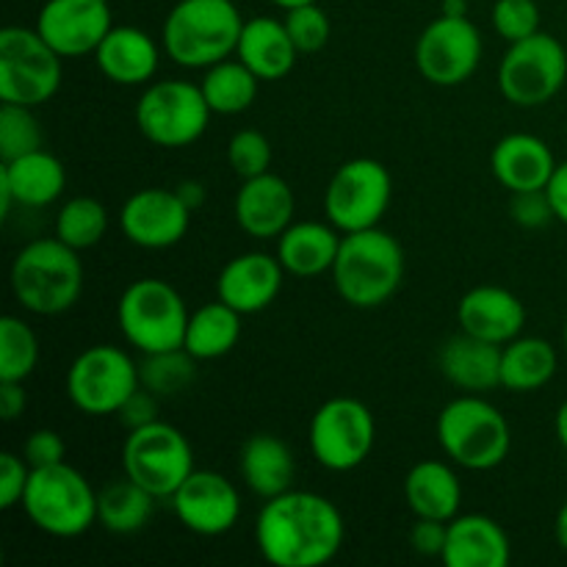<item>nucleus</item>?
I'll return each mask as SVG.
<instances>
[{
    "label": "nucleus",
    "instance_id": "obj_1",
    "mask_svg": "<svg viewBox=\"0 0 567 567\" xmlns=\"http://www.w3.org/2000/svg\"><path fill=\"white\" fill-rule=\"evenodd\" d=\"M347 524L321 493L286 491L269 498L255 518V546L275 567H321L341 554Z\"/></svg>",
    "mask_w": 567,
    "mask_h": 567
},
{
    "label": "nucleus",
    "instance_id": "obj_2",
    "mask_svg": "<svg viewBox=\"0 0 567 567\" xmlns=\"http://www.w3.org/2000/svg\"><path fill=\"white\" fill-rule=\"evenodd\" d=\"M244 17L233 0H177L161 28V48L186 70H208L236 55Z\"/></svg>",
    "mask_w": 567,
    "mask_h": 567
},
{
    "label": "nucleus",
    "instance_id": "obj_3",
    "mask_svg": "<svg viewBox=\"0 0 567 567\" xmlns=\"http://www.w3.org/2000/svg\"><path fill=\"white\" fill-rule=\"evenodd\" d=\"M402 280L404 249L396 236L382 227L343 233L332 264V282L343 302L358 310H374L402 288Z\"/></svg>",
    "mask_w": 567,
    "mask_h": 567
},
{
    "label": "nucleus",
    "instance_id": "obj_4",
    "mask_svg": "<svg viewBox=\"0 0 567 567\" xmlns=\"http://www.w3.org/2000/svg\"><path fill=\"white\" fill-rule=\"evenodd\" d=\"M11 293L33 316H59L83 293V264L78 249L61 238H37L11 264Z\"/></svg>",
    "mask_w": 567,
    "mask_h": 567
},
{
    "label": "nucleus",
    "instance_id": "obj_5",
    "mask_svg": "<svg viewBox=\"0 0 567 567\" xmlns=\"http://www.w3.org/2000/svg\"><path fill=\"white\" fill-rule=\"evenodd\" d=\"M435 432L446 457L465 471L498 468L513 446L509 421L482 393H465L449 402L437 415Z\"/></svg>",
    "mask_w": 567,
    "mask_h": 567
},
{
    "label": "nucleus",
    "instance_id": "obj_6",
    "mask_svg": "<svg viewBox=\"0 0 567 567\" xmlns=\"http://www.w3.org/2000/svg\"><path fill=\"white\" fill-rule=\"evenodd\" d=\"M20 507L39 532L59 540L86 535L97 524V491L70 463L33 468Z\"/></svg>",
    "mask_w": 567,
    "mask_h": 567
},
{
    "label": "nucleus",
    "instance_id": "obj_7",
    "mask_svg": "<svg viewBox=\"0 0 567 567\" xmlns=\"http://www.w3.org/2000/svg\"><path fill=\"white\" fill-rule=\"evenodd\" d=\"M188 316L181 291L158 277L133 280L116 302L122 338L142 354L181 349Z\"/></svg>",
    "mask_w": 567,
    "mask_h": 567
},
{
    "label": "nucleus",
    "instance_id": "obj_8",
    "mask_svg": "<svg viewBox=\"0 0 567 567\" xmlns=\"http://www.w3.org/2000/svg\"><path fill=\"white\" fill-rule=\"evenodd\" d=\"M61 55L37 28L9 25L0 31V100L39 109L61 89Z\"/></svg>",
    "mask_w": 567,
    "mask_h": 567
},
{
    "label": "nucleus",
    "instance_id": "obj_9",
    "mask_svg": "<svg viewBox=\"0 0 567 567\" xmlns=\"http://www.w3.org/2000/svg\"><path fill=\"white\" fill-rule=\"evenodd\" d=\"M142 388L138 363L120 347L97 343L72 360L66 369V396L72 408L92 419L116 415Z\"/></svg>",
    "mask_w": 567,
    "mask_h": 567
},
{
    "label": "nucleus",
    "instance_id": "obj_10",
    "mask_svg": "<svg viewBox=\"0 0 567 567\" xmlns=\"http://www.w3.org/2000/svg\"><path fill=\"white\" fill-rule=\"evenodd\" d=\"M122 471L155 498H172L197 468L188 437L166 421H153L127 432L122 443Z\"/></svg>",
    "mask_w": 567,
    "mask_h": 567
},
{
    "label": "nucleus",
    "instance_id": "obj_11",
    "mask_svg": "<svg viewBox=\"0 0 567 567\" xmlns=\"http://www.w3.org/2000/svg\"><path fill=\"white\" fill-rule=\"evenodd\" d=\"M214 116L199 83L155 81L147 83L136 103V125L150 144L164 150L188 147L208 131Z\"/></svg>",
    "mask_w": 567,
    "mask_h": 567
},
{
    "label": "nucleus",
    "instance_id": "obj_12",
    "mask_svg": "<svg viewBox=\"0 0 567 567\" xmlns=\"http://www.w3.org/2000/svg\"><path fill=\"white\" fill-rule=\"evenodd\" d=\"M498 92L518 109H537L563 92L567 81V50L557 37L537 31L513 42L498 64Z\"/></svg>",
    "mask_w": 567,
    "mask_h": 567
},
{
    "label": "nucleus",
    "instance_id": "obj_13",
    "mask_svg": "<svg viewBox=\"0 0 567 567\" xmlns=\"http://www.w3.org/2000/svg\"><path fill=\"white\" fill-rule=\"evenodd\" d=\"M308 443L316 463L332 474H347V471L360 468L374 452V413L360 399H330L310 419Z\"/></svg>",
    "mask_w": 567,
    "mask_h": 567
},
{
    "label": "nucleus",
    "instance_id": "obj_14",
    "mask_svg": "<svg viewBox=\"0 0 567 567\" xmlns=\"http://www.w3.org/2000/svg\"><path fill=\"white\" fill-rule=\"evenodd\" d=\"M393 181L377 158H352L336 169L324 192V216L341 233L380 227L391 208Z\"/></svg>",
    "mask_w": 567,
    "mask_h": 567
},
{
    "label": "nucleus",
    "instance_id": "obj_15",
    "mask_svg": "<svg viewBox=\"0 0 567 567\" xmlns=\"http://www.w3.org/2000/svg\"><path fill=\"white\" fill-rule=\"evenodd\" d=\"M482 33L468 17L441 14L415 42V66L435 86L452 89L468 81L482 61Z\"/></svg>",
    "mask_w": 567,
    "mask_h": 567
},
{
    "label": "nucleus",
    "instance_id": "obj_16",
    "mask_svg": "<svg viewBox=\"0 0 567 567\" xmlns=\"http://www.w3.org/2000/svg\"><path fill=\"white\" fill-rule=\"evenodd\" d=\"M192 214L175 188H138L120 210V230L142 249H169L186 238Z\"/></svg>",
    "mask_w": 567,
    "mask_h": 567
},
{
    "label": "nucleus",
    "instance_id": "obj_17",
    "mask_svg": "<svg viewBox=\"0 0 567 567\" xmlns=\"http://www.w3.org/2000/svg\"><path fill=\"white\" fill-rule=\"evenodd\" d=\"M33 28L61 59L94 55L105 33L114 28L111 0H48Z\"/></svg>",
    "mask_w": 567,
    "mask_h": 567
},
{
    "label": "nucleus",
    "instance_id": "obj_18",
    "mask_svg": "<svg viewBox=\"0 0 567 567\" xmlns=\"http://www.w3.org/2000/svg\"><path fill=\"white\" fill-rule=\"evenodd\" d=\"M177 520L192 535L221 537L241 518V496L227 476L216 471H194L172 496Z\"/></svg>",
    "mask_w": 567,
    "mask_h": 567
},
{
    "label": "nucleus",
    "instance_id": "obj_19",
    "mask_svg": "<svg viewBox=\"0 0 567 567\" xmlns=\"http://www.w3.org/2000/svg\"><path fill=\"white\" fill-rule=\"evenodd\" d=\"M288 271L280 258L269 252H244L227 260L216 277V299L230 305L241 316L260 313L269 308L282 291Z\"/></svg>",
    "mask_w": 567,
    "mask_h": 567
},
{
    "label": "nucleus",
    "instance_id": "obj_20",
    "mask_svg": "<svg viewBox=\"0 0 567 567\" xmlns=\"http://www.w3.org/2000/svg\"><path fill=\"white\" fill-rule=\"evenodd\" d=\"M293 210H297L293 188L288 186L286 177L275 175L271 169L241 181L236 203H233L236 225L258 241L280 238L286 227L293 225Z\"/></svg>",
    "mask_w": 567,
    "mask_h": 567
},
{
    "label": "nucleus",
    "instance_id": "obj_21",
    "mask_svg": "<svg viewBox=\"0 0 567 567\" xmlns=\"http://www.w3.org/2000/svg\"><path fill=\"white\" fill-rule=\"evenodd\" d=\"M66 188V169L48 150H33L0 166V210L9 216L11 205L44 208L61 199Z\"/></svg>",
    "mask_w": 567,
    "mask_h": 567
},
{
    "label": "nucleus",
    "instance_id": "obj_22",
    "mask_svg": "<svg viewBox=\"0 0 567 567\" xmlns=\"http://www.w3.org/2000/svg\"><path fill=\"white\" fill-rule=\"evenodd\" d=\"M457 324L468 336L504 347L524 330L526 308L507 288L476 286L460 299Z\"/></svg>",
    "mask_w": 567,
    "mask_h": 567
},
{
    "label": "nucleus",
    "instance_id": "obj_23",
    "mask_svg": "<svg viewBox=\"0 0 567 567\" xmlns=\"http://www.w3.org/2000/svg\"><path fill=\"white\" fill-rule=\"evenodd\" d=\"M97 70L116 86H147L161 64V48L147 31L114 25L94 50Z\"/></svg>",
    "mask_w": 567,
    "mask_h": 567
},
{
    "label": "nucleus",
    "instance_id": "obj_24",
    "mask_svg": "<svg viewBox=\"0 0 567 567\" xmlns=\"http://www.w3.org/2000/svg\"><path fill=\"white\" fill-rule=\"evenodd\" d=\"M441 559L446 567H507L513 559V546L502 524L487 515H457L449 520Z\"/></svg>",
    "mask_w": 567,
    "mask_h": 567
},
{
    "label": "nucleus",
    "instance_id": "obj_25",
    "mask_svg": "<svg viewBox=\"0 0 567 567\" xmlns=\"http://www.w3.org/2000/svg\"><path fill=\"white\" fill-rule=\"evenodd\" d=\"M491 169L507 192H537L548 186L557 169V158L540 136L509 133L493 147Z\"/></svg>",
    "mask_w": 567,
    "mask_h": 567
},
{
    "label": "nucleus",
    "instance_id": "obj_26",
    "mask_svg": "<svg viewBox=\"0 0 567 567\" xmlns=\"http://www.w3.org/2000/svg\"><path fill=\"white\" fill-rule=\"evenodd\" d=\"M238 474L249 493L269 502L280 493L291 491L293 476H297V460L282 437L269 435V432H255L247 437L238 454Z\"/></svg>",
    "mask_w": 567,
    "mask_h": 567
},
{
    "label": "nucleus",
    "instance_id": "obj_27",
    "mask_svg": "<svg viewBox=\"0 0 567 567\" xmlns=\"http://www.w3.org/2000/svg\"><path fill=\"white\" fill-rule=\"evenodd\" d=\"M343 233L330 221H293L277 238V258L291 277H319L332 271Z\"/></svg>",
    "mask_w": 567,
    "mask_h": 567
},
{
    "label": "nucleus",
    "instance_id": "obj_28",
    "mask_svg": "<svg viewBox=\"0 0 567 567\" xmlns=\"http://www.w3.org/2000/svg\"><path fill=\"white\" fill-rule=\"evenodd\" d=\"M441 371L454 388L465 393L502 388V347L460 330V336L449 338L441 349Z\"/></svg>",
    "mask_w": 567,
    "mask_h": 567
},
{
    "label": "nucleus",
    "instance_id": "obj_29",
    "mask_svg": "<svg viewBox=\"0 0 567 567\" xmlns=\"http://www.w3.org/2000/svg\"><path fill=\"white\" fill-rule=\"evenodd\" d=\"M297 44L286 22L275 17H252L244 22L236 59L244 61L260 81H280L297 64Z\"/></svg>",
    "mask_w": 567,
    "mask_h": 567
},
{
    "label": "nucleus",
    "instance_id": "obj_30",
    "mask_svg": "<svg viewBox=\"0 0 567 567\" xmlns=\"http://www.w3.org/2000/svg\"><path fill=\"white\" fill-rule=\"evenodd\" d=\"M404 498L415 518L452 520L460 515L463 504V482L452 465L441 460H424L413 465L404 480Z\"/></svg>",
    "mask_w": 567,
    "mask_h": 567
},
{
    "label": "nucleus",
    "instance_id": "obj_31",
    "mask_svg": "<svg viewBox=\"0 0 567 567\" xmlns=\"http://www.w3.org/2000/svg\"><path fill=\"white\" fill-rule=\"evenodd\" d=\"M557 349L546 338H513L502 347V388L513 393H535L557 374Z\"/></svg>",
    "mask_w": 567,
    "mask_h": 567
},
{
    "label": "nucleus",
    "instance_id": "obj_32",
    "mask_svg": "<svg viewBox=\"0 0 567 567\" xmlns=\"http://www.w3.org/2000/svg\"><path fill=\"white\" fill-rule=\"evenodd\" d=\"M241 313L225 305L221 299L203 305L188 316L186 338H183V349L199 363L205 360H219L236 349L238 338H241Z\"/></svg>",
    "mask_w": 567,
    "mask_h": 567
},
{
    "label": "nucleus",
    "instance_id": "obj_33",
    "mask_svg": "<svg viewBox=\"0 0 567 567\" xmlns=\"http://www.w3.org/2000/svg\"><path fill=\"white\" fill-rule=\"evenodd\" d=\"M155 502L153 493L122 476L97 493V524L111 535H136L153 518Z\"/></svg>",
    "mask_w": 567,
    "mask_h": 567
},
{
    "label": "nucleus",
    "instance_id": "obj_34",
    "mask_svg": "<svg viewBox=\"0 0 567 567\" xmlns=\"http://www.w3.org/2000/svg\"><path fill=\"white\" fill-rule=\"evenodd\" d=\"M258 83L260 78L244 61L225 59L205 70L199 89H203L205 100H208L214 114L236 116L244 114L255 103V97H258Z\"/></svg>",
    "mask_w": 567,
    "mask_h": 567
},
{
    "label": "nucleus",
    "instance_id": "obj_35",
    "mask_svg": "<svg viewBox=\"0 0 567 567\" xmlns=\"http://www.w3.org/2000/svg\"><path fill=\"white\" fill-rule=\"evenodd\" d=\"M109 233V210L94 197H72L55 214L53 236L72 249H92Z\"/></svg>",
    "mask_w": 567,
    "mask_h": 567
},
{
    "label": "nucleus",
    "instance_id": "obj_36",
    "mask_svg": "<svg viewBox=\"0 0 567 567\" xmlns=\"http://www.w3.org/2000/svg\"><path fill=\"white\" fill-rule=\"evenodd\" d=\"M37 363V332L20 316H3L0 319V382H25Z\"/></svg>",
    "mask_w": 567,
    "mask_h": 567
},
{
    "label": "nucleus",
    "instance_id": "obj_37",
    "mask_svg": "<svg viewBox=\"0 0 567 567\" xmlns=\"http://www.w3.org/2000/svg\"><path fill=\"white\" fill-rule=\"evenodd\" d=\"M197 358L186 352V349H166V352L144 354L138 363V374H142V388L153 391L155 396H172V393L186 391L188 382L197 374Z\"/></svg>",
    "mask_w": 567,
    "mask_h": 567
},
{
    "label": "nucleus",
    "instance_id": "obj_38",
    "mask_svg": "<svg viewBox=\"0 0 567 567\" xmlns=\"http://www.w3.org/2000/svg\"><path fill=\"white\" fill-rule=\"evenodd\" d=\"M44 147V133L33 109L25 105H0V158L14 161L20 155Z\"/></svg>",
    "mask_w": 567,
    "mask_h": 567
},
{
    "label": "nucleus",
    "instance_id": "obj_39",
    "mask_svg": "<svg viewBox=\"0 0 567 567\" xmlns=\"http://www.w3.org/2000/svg\"><path fill=\"white\" fill-rule=\"evenodd\" d=\"M282 22H286L299 53H319V50L327 48V42L332 37L330 14L321 9L319 0L316 3L297 6V9H288Z\"/></svg>",
    "mask_w": 567,
    "mask_h": 567
},
{
    "label": "nucleus",
    "instance_id": "obj_40",
    "mask_svg": "<svg viewBox=\"0 0 567 567\" xmlns=\"http://www.w3.org/2000/svg\"><path fill=\"white\" fill-rule=\"evenodd\" d=\"M227 164L241 181L264 175L271 166V142L252 127L236 131L227 142Z\"/></svg>",
    "mask_w": 567,
    "mask_h": 567
},
{
    "label": "nucleus",
    "instance_id": "obj_41",
    "mask_svg": "<svg viewBox=\"0 0 567 567\" xmlns=\"http://www.w3.org/2000/svg\"><path fill=\"white\" fill-rule=\"evenodd\" d=\"M493 28L507 44L520 42L540 31V9L535 0H496Z\"/></svg>",
    "mask_w": 567,
    "mask_h": 567
},
{
    "label": "nucleus",
    "instance_id": "obj_42",
    "mask_svg": "<svg viewBox=\"0 0 567 567\" xmlns=\"http://www.w3.org/2000/svg\"><path fill=\"white\" fill-rule=\"evenodd\" d=\"M31 471L33 468L25 463L22 454H0V509L9 513V509L20 507L28 482H31Z\"/></svg>",
    "mask_w": 567,
    "mask_h": 567
},
{
    "label": "nucleus",
    "instance_id": "obj_43",
    "mask_svg": "<svg viewBox=\"0 0 567 567\" xmlns=\"http://www.w3.org/2000/svg\"><path fill=\"white\" fill-rule=\"evenodd\" d=\"M509 216H513L520 227H526V230H540L548 221L557 219L546 188L513 194V199H509Z\"/></svg>",
    "mask_w": 567,
    "mask_h": 567
},
{
    "label": "nucleus",
    "instance_id": "obj_44",
    "mask_svg": "<svg viewBox=\"0 0 567 567\" xmlns=\"http://www.w3.org/2000/svg\"><path fill=\"white\" fill-rule=\"evenodd\" d=\"M22 457L31 468L66 463V443L55 430H37L28 435L25 446H22Z\"/></svg>",
    "mask_w": 567,
    "mask_h": 567
},
{
    "label": "nucleus",
    "instance_id": "obj_45",
    "mask_svg": "<svg viewBox=\"0 0 567 567\" xmlns=\"http://www.w3.org/2000/svg\"><path fill=\"white\" fill-rule=\"evenodd\" d=\"M449 524L446 520H432V518H415L413 529H410V546L421 557H443L446 548Z\"/></svg>",
    "mask_w": 567,
    "mask_h": 567
},
{
    "label": "nucleus",
    "instance_id": "obj_46",
    "mask_svg": "<svg viewBox=\"0 0 567 567\" xmlns=\"http://www.w3.org/2000/svg\"><path fill=\"white\" fill-rule=\"evenodd\" d=\"M116 415H120L122 426H125L127 432L153 424V421H158V396H155L153 391H147V388H138V391L122 404V410Z\"/></svg>",
    "mask_w": 567,
    "mask_h": 567
},
{
    "label": "nucleus",
    "instance_id": "obj_47",
    "mask_svg": "<svg viewBox=\"0 0 567 567\" xmlns=\"http://www.w3.org/2000/svg\"><path fill=\"white\" fill-rule=\"evenodd\" d=\"M25 388L22 382H0V419L3 421H17L25 413Z\"/></svg>",
    "mask_w": 567,
    "mask_h": 567
},
{
    "label": "nucleus",
    "instance_id": "obj_48",
    "mask_svg": "<svg viewBox=\"0 0 567 567\" xmlns=\"http://www.w3.org/2000/svg\"><path fill=\"white\" fill-rule=\"evenodd\" d=\"M546 192H548V199H551V205H554V216H557L563 225H567V161L557 164V169H554Z\"/></svg>",
    "mask_w": 567,
    "mask_h": 567
},
{
    "label": "nucleus",
    "instance_id": "obj_49",
    "mask_svg": "<svg viewBox=\"0 0 567 567\" xmlns=\"http://www.w3.org/2000/svg\"><path fill=\"white\" fill-rule=\"evenodd\" d=\"M175 192L181 194V199H183V203H186L192 210H197L199 205L205 203V186H203V183H199V181H183V183H177Z\"/></svg>",
    "mask_w": 567,
    "mask_h": 567
},
{
    "label": "nucleus",
    "instance_id": "obj_50",
    "mask_svg": "<svg viewBox=\"0 0 567 567\" xmlns=\"http://www.w3.org/2000/svg\"><path fill=\"white\" fill-rule=\"evenodd\" d=\"M554 432H557V441L563 443V449L567 452V399L559 404L557 419H554Z\"/></svg>",
    "mask_w": 567,
    "mask_h": 567
},
{
    "label": "nucleus",
    "instance_id": "obj_51",
    "mask_svg": "<svg viewBox=\"0 0 567 567\" xmlns=\"http://www.w3.org/2000/svg\"><path fill=\"white\" fill-rule=\"evenodd\" d=\"M554 535H557V543L567 551V502L559 507L557 520H554Z\"/></svg>",
    "mask_w": 567,
    "mask_h": 567
},
{
    "label": "nucleus",
    "instance_id": "obj_52",
    "mask_svg": "<svg viewBox=\"0 0 567 567\" xmlns=\"http://www.w3.org/2000/svg\"><path fill=\"white\" fill-rule=\"evenodd\" d=\"M441 14H452V17H468V0H443Z\"/></svg>",
    "mask_w": 567,
    "mask_h": 567
},
{
    "label": "nucleus",
    "instance_id": "obj_53",
    "mask_svg": "<svg viewBox=\"0 0 567 567\" xmlns=\"http://www.w3.org/2000/svg\"><path fill=\"white\" fill-rule=\"evenodd\" d=\"M271 3H275L277 9L288 11V9H297V6H305V3H316V0H271Z\"/></svg>",
    "mask_w": 567,
    "mask_h": 567
},
{
    "label": "nucleus",
    "instance_id": "obj_54",
    "mask_svg": "<svg viewBox=\"0 0 567 567\" xmlns=\"http://www.w3.org/2000/svg\"><path fill=\"white\" fill-rule=\"evenodd\" d=\"M563 343H565V349H567V321H565V327H563Z\"/></svg>",
    "mask_w": 567,
    "mask_h": 567
}]
</instances>
